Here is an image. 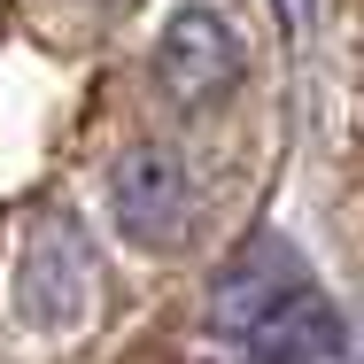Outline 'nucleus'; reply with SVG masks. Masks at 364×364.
<instances>
[{
	"mask_svg": "<svg viewBox=\"0 0 364 364\" xmlns=\"http://www.w3.org/2000/svg\"><path fill=\"white\" fill-rule=\"evenodd\" d=\"M109 210L124 225V240H140V248H178L186 225H194V178H186V163H178L171 147L147 140V147H132V155L117 163Z\"/></svg>",
	"mask_w": 364,
	"mask_h": 364,
	"instance_id": "f03ea898",
	"label": "nucleus"
},
{
	"mask_svg": "<svg viewBox=\"0 0 364 364\" xmlns=\"http://www.w3.org/2000/svg\"><path fill=\"white\" fill-rule=\"evenodd\" d=\"M272 8H279L287 31H310V23H318V0H272Z\"/></svg>",
	"mask_w": 364,
	"mask_h": 364,
	"instance_id": "423d86ee",
	"label": "nucleus"
},
{
	"mask_svg": "<svg viewBox=\"0 0 364 364\" xmlns=\"http://www.w3.org/2000/svg\"><path fill=\"white\" fill-rule=\"evenodd\" d=\"M302 287H310L302 256H294L287 240L256 232V240H248V248H240V256H232V264L218 272V287H210V326L240 341L256 318H272V310H279L287 294H302Z\"/></svg>",
	"mask_w": 364,
	"mask_h": 364,
	"instance_id": "20e7f679",
	"label": "nucleus"
},
{
	"mask_svg": "<svg viewBox=\"0 0 364 364\" xmlns=\"http://www.w3.org/2000/svg\"><path fill=\"white\" fill-rule=\"evenodd\" d=\"M85 8H109V16H124V8H132V0H85Z\"/></svg>",
	"mask_w": 364,
	"mask_h": 364,
	"instance_id": "0eeeda50",
	"label": "nucleus"
},
{
	"mask_svg": "<svg viewBox=\"0 0 364 364\" xmlns=\"http://www.w3.org/2000/svg\"><path fill=\"white\" fill-rule=\"evenodd\" d=\"M240 349L256 364H326V357H341V318H333V302L318 287H302V294H287L272 318H256V326L240 333Z\"/></svg>",
	"mask_w": 364,
	"mask_h": 364,
	"instance_id": "39448f33",
	"label": "nucleus"
},
{
	"mask_svg": "<svg viewBox=\"0 0 364 364\" xmlns=\"http://www.w3.org/2000/svg\"><path fill=\"white\" fill-rule=\"evenodd\" d=\"M155 77H163L171 101L210 109L218 93H232V77H240V31L225 23L218 8H178V16L163 23V39H155Z\"/></svg>",
	"mask_w": 364,
	"mask_h": 364,
	"instance_id": "7ed1b4c3",
	"label": "nucleus"
},
{
	"mask_svg": "<svg viewBox=\"0 0 364 364\" xmlns=\"http://www.w3.org/2000/svg\"><path fill=\"white\" fill-rule=\"evenodd\" d=\"M93 248H85V232L70 218H47L31 240H23V264H16V310L31 318V326H47V333H63L77 326L85 310H93Z\"/></svg>",
	"mask_w": 364,
	"mask_h": 364,
	"instance_id": "f257e3e1",
	"label": "nucleus"
}]
</instances>
